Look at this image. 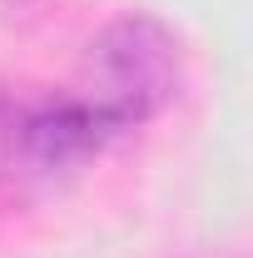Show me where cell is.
I'll list each match as a JSON object with an SVG mask.
<instances>
[{
    "instance_id": "obj_2",
    "label": "cell",
    "mask_w": 253,
    "mask_h": 258,
    "mask_svg": "<svg viewBox=\"0 0 253 258\" xmlns=\"http://www.w3.org/2000/svg\"><path fill=\"white\" fill-rule=\"evenodd\" d=\"M10 134H15L20 154L35 169H75V164L95 159L109 139H119L85 99H75V95H55V99H40V104H25L15 114Z\"/></svg>"
},
{
    "instance_id": "obj_1",
    "label": "cell",
    "mask_w": 253,
    "mask_h": 258,
    "mask_svg": "<svg viewBox=\"0 0 253 258\" xmlns=\"http://www.w3.org/2000/svg\"><path fill=\"white\" fill-rule=\"evenodd\" d=\"M184 85V45L164 20L144 10H124L90 40L85 75L75 99H85L114 134L149 124L159 109H169Z\"/></svg>"
}]
</instances>
